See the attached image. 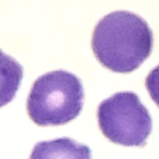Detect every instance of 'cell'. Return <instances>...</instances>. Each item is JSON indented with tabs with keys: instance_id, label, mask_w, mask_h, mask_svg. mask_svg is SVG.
Masks as SVG:
<instances>
[{
	"instance_id": "277c9868",
	"label": "cell",
	"mask_w": 159,
	"mask_h": 159,
	"mask_svg": "<svg viewBox=\"0 0 159 159\" xmlns=\"http://www.w3.org/2000/svg\"><path fill=\"white\" fill-rule=\"evenodd\" d=\"M30 159H91V149L71 138H56L38 143Z\"/></svg>"
},
{
	"instance_id": "7a4b0ae2",
	"label": "cell",
	"mask_w": 159,
	"mask_h": 159,
	"mask_svg": "<svg viewBox=\"0 0 159 159\" xmlns=\"http://www.w3.org/2000/svg\"><path fill=\"white\" fill-rule=\"evenodd\" d=\"M84 105V87L75 74L56 70L41 75L31 88L27 110L38 126H61L74 120Z\"/></svg>"
},
{
	"instance_id": "6da1fadb",
	"label": "cell",
	"mask_w": 159,
	"mask_h": 159,
	"mask_svg": "<svg viewBox=\"0 0 159 159\" xmlns=\"http://www.w3.org/2000/svg\"><path fill=\"white\" fill-rule=\"evenodd\" d=\"M154 34L148 22L130 11H113L96 24L92 50L103 67L115 73H131L149 57Z\"/></svg>"
},
{
	"instance_id": "5b68a950",
	"label": "cell",
	"mask_w": 159,
	"mask_h": 159,
	"mask_svg": "<svg viewBox=\"0 0 159 159\" xmlns=\"http://www.w3.org/2000/svg\"><path fill=\"white\" fill-rule=\"evenodd\" d=\"M22 66L0 49V107L11 102L22 81Z\"/></svg>"
},
{
	"instance_id": "8992f818",
	"label": "cell",
	"mask_w": 159,
	"mask_h": 159,
	"mask_svg": "<svg viewBox=\"0 0 159 159\" xmlns=\"http://www.w3.org/2000/svg\"><path fill=\"white\" fill-rule=\"evenodd\" d=\"M145 87L148 91L149 96L152 98V101L157 103V106L159 107V66H157L155 69H152L149 71V74L145 78Z\"/></svg>"
},
{
	"instance_id": "3957f363",
	"label": "cell",
	"mask_w": 159,
	"mask_h": 159,
	"mask_svg": "<svg viewBox=\"0 0 159 159\" xmlns=\"http://www.w3.org/2000/svg\"><path fill=\"white\" fill-rule=\"evenodd\" d=\"M98 124L109 141L124 147H144L152 119L137 93L117 92L98 106Z\"/></svg>"
}]
</instances>
